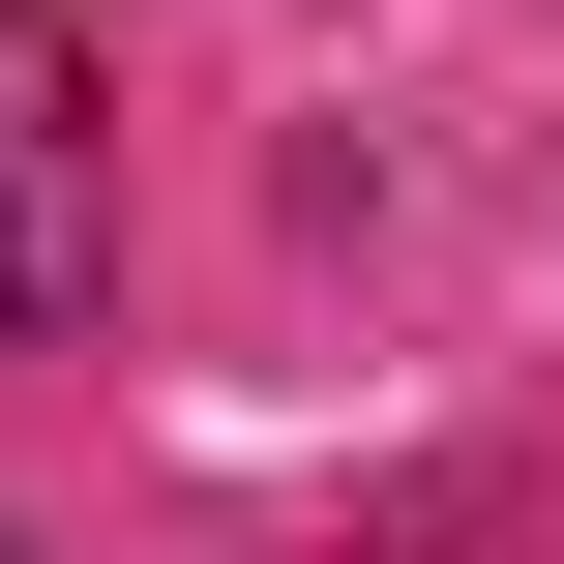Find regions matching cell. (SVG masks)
<instances>
[{
  "label": "cell",
  "instance_id": "obj_1",
  "mask_svg": "<svg viewBox=\"0 0 564 564\" xmlns=\"http://www.w3.org/2000/svg\"><path fill=\"white\" fill-rule=\"evenodd\" d=\"M59 297H89V30L0 0V327H59Z\"/></svg>",
  "mask_w": 564,
  "mask_h": 564
}]
</instances>
